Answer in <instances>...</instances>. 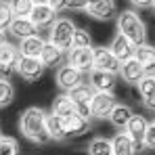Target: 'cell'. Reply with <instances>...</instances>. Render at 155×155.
<instances>
[{
	"label": "cell",
	"mask_w": 155,
	"mask_h": 155,
	"mask_svg": "<svg viewBox=\"0 0 155 155\" xmlns=\"http://www.w3.org/2000/svg\"><path fill=\"white\" fill-rule=\"evenodd\" d=\"M19 132L34 145L51 143L46 132V111L42 107H27L19 115Z\"/></svg>",
	"instance_id": "1"
},
{
	"label": "cell",
	"mask_w": 155,
	"mask_h": 155,
	"mask_svg": "<svg viewBox=\"0 0 155 155\" xmlns=\"http://www.w3.org/2000/svg\"><path fill=\"white\" fill-rule=\"evenodd\" d=\"M115 23H117V31L124 34L136 46L147 42V25H145V21L140 19V15L136 11L128 8V11L117 13L115 15Z\"/></svg>",
	"instance_id": "2"
},
{
	"label": "cell",
	"mask_w": 155,
	"mask_h": 155,
	"mask_svg": "<svg viewBox=\"0 0 155 155\" xmlns=\"http://www.w3.org/2000/svg\"><path fill=\"white\" fill-rule=\"evenodd\" d=\"M76 29H78L76 23H74L69 17H57V21L48 27V40H51L52 44H57L59 48L69 51Z\"/></svg>",
	"instance_id": "3"
},
{
	"label": "cell",
	"mask_w": 155,
	"mask_h": 155,
	"mask_svg": "<svg viewBox=\"0 0 155 155\" xmlns=\"http://www.w3.org/2000/svg\"><path fill=\"white\" fill-rule=\"evenodd\" d=\"M44 71H46V67L40 61V57H23L21 54L15 65V74L25 82H38L44 76Z\"/></svg>",
	"instance_id": "4"
},
{
	"label": "cell",
	"mask_w": 155,
	"mask_h": 155,
	"mask_svg": "<svg viewBox=\"0 0 155 155\" xmlns=\"http://www.w3.org/2000/svg\"><path fill=\"white\" fill-rule=\"evenodd\" d=\"M117 103V97L115 92H107V90H94L92 92V99H90V111H92V117L94 120H105L109 117L111 109Z\"/></svg>",
	"instance_id": "5"
},
{
	"label": "cell",
	"mask_w": 155,
	"mask_h": 155,
	"mask_svg": "<svg viewBox=\"0 0 155 155\" xmlns=\"http://www.w3.org/2000/svg\"><path fill=\"white\" fill-rule=\"evenodd\" d=\"M54 80H57V86H59L63 92H69L71 88H76L78 84L84 82V71L76 69V67L69 65V63H63V65L57 67Z\"/></svg>",
	"instance_id": "6"
},
{
	"label": "cell",
	"mask_w": 155,
	"mask_h": 155,
	"mask_svg": "<svg viewBox=\"0 0 155 155\" xmlns=\"http://www.w3.org/2000/svg\"><path fill=\"white\" fill-rule=\"evenodd\" d=\"M65 61L69 65H74L76 69L88 74L94 67V48L92 46H84V48H69L65 54Z\"/></svg>",
	"instance_id": "7"
},
{
	"label": "cell",
	"mask_w": 155,
	"mask_h": 155,
	"mask_svg": "<svg viewBox=\"0 0 155 155\" xmlns=\"http://www.w3.org/2000/svg\"><path fill=\"white\" fill-rule=\"evenodd\" d=\"M117 74H111V71H105V69H97L92 67L88 71V84L92 86V90H107V92H115L117 88Z\"/></svg>",
	"instance_id": "8"
},
{
	"label": "cell",
	"mask_w": 155,
	"mask_h": 155,
	"mask_svg": "<svg viewBox=\"0 0 155 155\" xmlns=\"http://www.w3.org/2000/svg\"><path fill=\"white\" fill-rule=\"evenodd\" d=\"M88 17L97 19V21H109L113 19L120 11H117V2L115 0H92L86 11H84Z\"/></svg>",
	"instance_id": "9"
},
{
	"label": "cell",
	"mask_w": 155,
	"mask_h": 155,
	"mask_svg": "<svg viewBox=\"0 0 155 155\" xmlns=\"http://www.w3.org/2000/svg\"><path fill=\"white\" fill-rule=\"evenodd\" d=\"M57 17H59V13L52 8L48 2H36L34 8H31V13H29V19L40 29H48L57 21Z\"/></svg>",
	"instance_id": "10"
},
{
	"label": "cell",
	"mask_w": 155,
	"mask_h": 155,
	"mask_svg": "<svg viewBox=\"0 0 155 155\" xmlns=\"http://www.w3.org/2000/svg\"><path fill=\"white\" fill-rule=\"evenodd\" d=\"M19 57H21V52H19V46L17 44L8 42V40L4 44H0V76L13 74Z\"/></svg>",
	"instance_id": "11"
},
{
	"label": "cell",
	"mask_w": 155,
	"mask_h": 155,
	"mask_svg": "<svg viewBox=\"0 0 155 155\" xmlns=\"http://www.w3.org/2000/svg\"><path fill=\"white\" fill-rule=\"evenodd\" d=\"M94 67L97 69H105L111 74H120L122 61L113 54V51L109 46H97L94 48Z\"/></svg>",
	"instance_id": "12"
},
{
	"label": "cell",
	"mask_w": 155,
	"mask_h": 155,
	"mask_svg": "<svg viewBox=\"0 0 155 155\" xmlns=\"http://www.w3.org/2000/svg\"><path fill=\"white\" fill-rule=\"evenodd\" d=\"M145 74H149V71H147V69H145V67H143V65L132 57V59H128V61H124V63H122V67H120V74H117V76L122 78V82H126V84H134V86H136V84H138V80L145 76Z\"/></svg>",
	"instance_id": "13"
},
{
	"label": "cell",
	"mask_w": 155,
	"mask_h": 155,
	"mask_svg": "<svg viewBox=\"0 0 155 155\" xmlns=\"http://www.w3.org/2000/svg\"><path fill=\"white\" fill-rule=\"evenodd\" d=\"M109 48H111V51H113V54H115V57L124 63V61H128V59H132V57H134L136 44H134V42H130L124 34H120V31H117V34L113 36V40H111Z\"/></svg>",
	"instance_id": "14"
},
{
	"label": "cell",
	"mask_w": 155,
	"mask_h": 155,
	"mask_svg": "<svg viewBox=\"0 0 155 155\" xmlns=\"http://www.w3.org/2000/svg\"><path fill=\"white\" fill-rule=\"evenodd\" d=\"M46 132H48V138L52 143H61V140H67V126H65V117L61 115H54V113H46Z\"/></svg>",
	"instance_id": "15"
},
{
	"label": "cell",
	"mask_w": 155,
	"mask_h": 155,
	"mask_svg": "<svg viewBox=\"0 0 155 155\" xmlns=\"http://www.w3.org/2000/svg\"><path fill=\"white\" fill-rule=\"evenodd\" d=\"M149 128V122H147V117H143V115H132L130 117V122L126 124V132L130 134V138L136 143V147H138V151L143 149V140H145V132Z\"/></svg>",
	"instance_id": "16"
},
{
	"label": "cell",
	"mask_w": 155,
	"mask_h": 155,
	"mask_svg": "<svg viewBox=\"0 0 155 155\" xmlns=\"http://www.w3.org/2000/svg\"><path fill=\"white\" fill-rule=\"evenodd\" d=\"M40 61L44 63V67L48 69H57L59 65H63V61H65V51L63 48H59L57 44H52L51 40H46V44H44V48L40 52Z\"/></svg>",
	"instance_id": "17"
},
{
	"label": "cell",
	"mask_w": 155,
	"mask_h": 155,
	"mask_svg": "<svg viewBox=\"0 0 155 155\" xmlns=\"http://www.w3.org/2000/svg\"><path fill=\"white\" fill-rule=\"evenodd\" d=\"M111 147H113V155H136L138 153L136 143L130 138V134L126 130H120L111 138Z\"/></svg>",
	"instance_id": "18"
},
{
	"label": "cell",
	"mask_w": 155,
	"mask_h": 155,
	"mask_svg": "<svg viewBox=\"0 0 155 155\" xmlns=\"http://www.w3.org/2000/svg\"><path fill=\"white\" fill-rule=\"evenodd\" d=\"M38 31H40V27L36 25L29 17H15L13 23H11V27H8V34H11L13 38H17V40L27 38V36H34V34H38Z\"/></svg>",
	"instance_id": "19"
},
{
	"label": "cell",
	"mask_w": 155,
	"mask_h": 155,
	"mask_svg": "<svg viewBox=\"0 0 155 155\" xmlns=\"http://www.w3.org/2000/svg\"><path fill=\"white\" fill-rule=\"evenodd\" d=\"M44 44H46V40H44L40 34H34V36L21 38L17 46H19V52H21L23 57H40Z\"/></svg>",
	"instance_id": "20"
},
{
	"label": "cell",
	"mask_w": 155,
	"mask_h": 155,
	"mask_svg": "<svg viewBox=\"0 0 155 155\" xmlns=\"http://www.w3.org/2000/svg\"><path fill=\"white\" fill-rule=\"evenodd\" d=\"M134 115V111H132V107L126 103H115V107L111 109V113H109V122H111V126L117 130H124L126 128V124L130 122V117Z\"/></svg>",
	"instance_id": "21"
},
{
	"label": "cell",
	"mask_w": 155,
	"mask_h": 155,
	"mask_svg": "<svg viewBox=\"0 0 155 155\" xmlns=\"http://www.w3.org/2000/svg\"><path fill=\"white\" fill-rule=\"evenodd\" d=\"M134 59L147 69V71H155V44H138L134 51Z\"/></svg>",
	"instance_id": "22"
},
{
	"label": "cell",
	"mask_w": 155,
	"mask_h": 155,
	"mask_svg": "<svg viewBox=\"0 0 155 155\" xmlns=\"http://www.w3.org/2000/svg\"><path fill=\"white\" fill-rule=\"evenodd\" d=\"M51 113L61 115V117H65V120H67L69 115H74V113H76V103L71 101V97H69L67 92H63V94L54 97L52 107H51Z\"/></svg>",
	"instance_id": "23"
},
{
	"label": "cell",
	"mask_w": 155,
	"mask_h": 155,
	"mask_svg": "<svg viewBox=\"0 0 155 155\" xmlns=\"http://www.w3.org/2000/svg\"><path fill=\"white\" fill-rule=\"evenodd\" d=\"M65 126H67V136L69 138H76V136H82L90 130V120L82 117L80 113H74L65 120Z\"/></svg>",
	"instance_id": "24"
},
{
	"label": "cell",
	"mask_w": 155,
	"mask_h": 155,
	"mask_svg": "<svg viewBox=\"0 0 155 155\" xmlns=\"http://www.w3.org/2000/svg\"><path fill=\"white\" fill-rule=\"evenodd\" d=\"M88 155H113L111 138H103V136L92 138L88 143Z\"/></svg>",
	"instance_id": "25"
},
{
	"label": "cell",
	"mask_w": 155,
	"mask_h": 155,
	"mask_svg": "<svg viewBox=\"0 0 155 155\" xmlns=\"http://www.w3.org/2000/svg\"><path fill=\"white\" fill-rule=\"evenodd\" d=\"M15 101V86L6 76H0V109L8 107Z\"/></svg>",
	"instance_id": "26"
},
{
	"label": "cell",
	"mask_w": 155,
	"mask_h": 155,
	"mask_svg": "<svg viewBox=\"0 0 155 155\" xmlns=\"http://www.w3.org/2000/svg\"><path fill=\"white\" fill-rule=\"evenodd\" d=\"M136 88H138V94H140L143 101L149 99V97H153L155 94V74H145V76L138 80Z\"/></svg>",
	"instance_id": "27"
},
{
	"label": "cell",
	"mask_w": 155,
	"mask_h": 155,
	"mask_svg": "<svg viewBox=\"0 0 155 155\" xmlns=\"http://www.w3.org/2000/svg\"><path fill=\"white\" fill-rule=\"evenodd\" d=\"M8 4H11V11L15 17H29L36 0H8Z\"/></svg>",
	"instance_id": "28"
},
{
	"label": "cell",
	"mask_w": 155,
	"mask_h": 155,
	"mask_svg": "<svg viewBox=\"0 0 155 155\" xmlns=\"http://www.w3.org/2000/svg\"><path fill=\"white\" fill-rule=\"evenodd\" d=\"M0 155H21L17 138H13V136H0Z\"/></svg>",
	"instance_id": "29"
},
{
	"label": "cell",
	"mask_w": 155,
	"mask_h": 155,
	"mask_svg": "<svg viewBox=\"0 0 155 155\" xmlns=\"http://www.w3.org/2000/svg\"><path fill=\"white\" fill-rule=\"evenodd\" d=\"M13 19H15V15H13V11H11L8 0H0V29H2V31H8Z\"/></svg>",
	"instance_id": "30"
},
{
	"label": "cell",
	"mask_w": 155,
	"mask_h": 155,
	"mask_svg": "<svg viewBox=\"0 0 155 155\" xmlns=\"http://www.w3.org/2000/svg\"><path fill=\"white\" fill-rule=\"evenodd\" d=\"M84 46H92V38H90L88 29L78 27L74 34V40H71V48H84Z\"/></svg>",
	"instance_id": "31"
},
{
	"label": "cell",
	"mask_w": 155,
	"mask_h": 155,
	"mask_svg": "<svg viewBox=\"0 0 155 155\" xmlns=\"http://www.w3.org/2000/svg\"><path fill=\"white\" fill-rule=\"evenodd\" d=\"M143 147H145V149H151V151H155V122H149V128H147V132H145Z\"/></svg>",
	"instance_id": "32"
},
{
	"label": "cell",
	"mask_w": 155,
	"mask_h": 155,
	"mask_svg": "<svg viewBox=\"0 0 155 155\" xmlns=\"http://www.w3.org/2000/svg\"><path fill=\"white\" fill-rule=\"evenodd\" d=\"M92 0H67V11H86Z\"/></svg>",
	"instance_id": "33"
},
{
	"label": "cell",
	"mask_w": 155,
	"mask_h": 155,
	"mask_svg": "<svg viewBox=\"0 0 155 155\" xmlns=\"http://www.w3.org/2000/svg\"><path fill=\"white\" fill-rule=\"evenodd\" d=\"M48 4H51L52 8L57 11V13H61V11H67V0H46Z\"/></svg>",
	"instance_id": "34"
},
{
	"label": "cell",
	"mask_w": 155,
	"mask_h": 155,
	"mask_svg": "<svg viewBox=\"0 0 155 155\" xmlns=\"http://www.w3.org/2000/svg\"><path fill=\"white\" fill-rule=\"evenodd\" d=\"M130 4L136 6V8H151L153 0H130Z\"/></svg>",
	"instance_id": "35"
},
{
	"label": "cell",
	"mask_w": 155,
	"mask_h": 155,
	"mask_svg": "<svg viewBox=\"0 0 155 155\" xmlns=\"http://www.w3.org/2000/svg\"><path fill=\"white\" fill-rule=\"evenodd\" d=\"M143 105H145V109H149V111H153V113H155V94H153V97H149V99H145Z\"/></svg>",
	"instance_id": "36"
},
{
	"label": "cell",
	"mask_w": 155,
	"mask_h": 155,
	"mask_svg": "<svg viewBox=\"0 0 155 155\" xmlns=\"http://www.w3.org/2000/svg\"><path fill=\"white\" fill-rule=\"evenodd\" d=\"M4 42H6V31L0 29V44H4Z\"/></svg>",
	"instance_id": "37"
},
{
	"label": "cell",
	"mask_w": 155,
	"mask_h": 155,
	"mask_svg": "<svg viewBox=\"0 0 155 155\" xmlns=\"http://www.w3.org/2000/svg\"><path fill=\"white\" fill-rule=\"evenodd\" d=\"M151 8H153V13H155V0H153V4H151Z\"/></svg>",
	"instance_id": "38"
},
{
	"label": "cell",
	"mask_w": 155,
	"mask_h": 155,
	"mask_svg": "<svg viewBox=\"0 0 155 155\" xmlns=\"http://www.w3.org/2000/svg\"><path fill=\"white\" fill-rule=\"evenodd\" d=\"M36 2H46V0H36Z\"/></svg>",
	"instance_id": "39"
},
{
	"label": "cell",
	"mask_w": 155,
	"mask_h": 155,
	"mask_svg": "<svg viewBox=\"0 0 155 155\" xmlns=\"http://www.w3.org/2000/svg\"><path fill=\"white\" fill-rule=\"evenodd\" d=\"M0 136H4V134H2V128H0Z\"/></svg>",
	"instance_id": "40"
},
{
	"label": "cell",
	"mask_w": 155,
	"mask_h": 155,
	"mask_svg": "<svg viewBox=\"0 0 155 155\" xmlns=\"http://www.w3.org/2000/svg\"><path fill=\"white\" fill-rule=\"evenodd\" d=\"M153 122H155V120H153Z\"/></svg>",
	"instance_id": "41"
}]
</instances>
